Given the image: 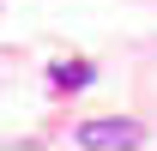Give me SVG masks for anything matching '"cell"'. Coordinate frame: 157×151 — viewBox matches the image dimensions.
<instances>
[{"label": "cell", "mask_w": 157, "mask_h": 151, "mask_svg": "<svg viewBox=\"0 0 157 151\" xmlns=\"http://www.w3.org/2000/svg\"><path fill=\"white\" fill-rule=\"evenodd\" d=\"M78 145H91V151L139 145V127H133V121H85V127H78Z\"/></svg>", "instance_id": "1"}, {"label": "cell", "mask_w": 157, "mask_h": 151, "mask_svg": "<svg viewBox=\"0 0 157 151\" xmlns=\"http://www.w3.org/2000/svg\"><path fill=\"white\" fill-rule=\"evenodd\" d=\"M55 79H60V85H73V91H78V85H85V79H91V67H60Z\"/></svg>", "instance_id": "2"}]
</instances>
